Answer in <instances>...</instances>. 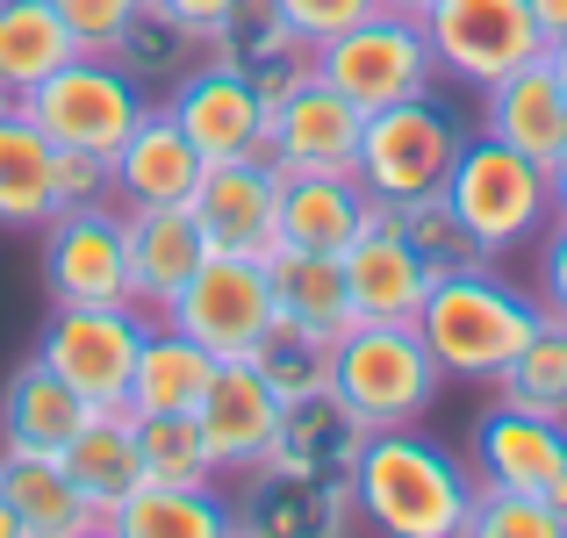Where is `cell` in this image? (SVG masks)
Returning <instances> with one entry per match:
<instances>
[{"mask_svg":"<svg viewBox=\"0 0 567 538\" xmlns=\"http://www.w3.org/2000/svg\"><path fill=\"white\" fill-rule=\"evenodd\" d=\"M352 503L360 525L388 538H460L474 503V467L445 445L410 431H367L352 459Z\"/></svg>","mask_w":567,"mask_h":538,"instance_id":"obj_1","label":"cell"},{"mask_svg":"<svg viewBox=\"0 0 567 538\" xmlns=\"http://www.w3.org/2000/svg\"><path fill=\"white\" fill-rule=\"evenodd\" d=\"M539 317H546L539 294L511 288V280L482 259V266L431 273L424 309H416V338L439 359V373H453V381H496Z\"/></svg>","mask_w":567,"mask_h":538,"instance_id":"obj_2","label":"cell"},{"mask_svg":"<svg viewBox=\"0 0 567 538\" xmlns=\"http://www.w3.org/2000/svg\"><path fill=\"white\" fill-rule=\"evenodd\" d=\"M445 201H453V216L467 223V237L488 251V259L539 245V230L554 223L546 166H539V158H525L517 144L488 137V130L460 144L453 173H445Z\"/></svg>","mask_w":567,"mask_h":538,"instance_id":"obj_3","label":"cell"},{"mask_svg":"<svg viewBox=\"0 0 567 538\" xmlns=\"http://www.w3.org/2000/svg\"><path fill=\"white\" fill-rule=\"evenodd\" d=\"M445 373L439 359L424 352L416 323H352L338 338V373H331V395L352 410L360 431H410L431 416Z\"/></svg>","mask_w":567,"mask_h":538,"instance_id":"obj_4","label":"cell"},{"mask_svg":"<svg viewBox=\"0 0 567 538\" xmlns=\"http://www.w3.org/2000/svg\"><path fill=\"white\" fill-rule=\"evenodd\" d=\"M317 80H331L346 101H360L367 115L416 101L439 86V51L424 37V14L402 8H374L367 22H352L346 37L317 43Z\"/></svg>","mask_w":567,"mask_h":538,"instance_id":"obj_5","label":"cell"},{"mask_svg":"<svg viewBox=\"0 0 567 538\" xmlns=\"http://www.w3.org/2000/svg\"><path fill=\"white\" fill-rule=\"evenodd\" d=\"M460 144H467V130L453 123V108H439V94H416V101H395V108L367 115L352 173L388 208V201H410V194H439Z\"/></svg>","mask_w":567,"mask_h":538,"instance_id":"obj_6","label":"cell"},{"mask_svg":"<svg viewBox=\"0 0 567 538\" xmlns=\"http://www.w3.org/2000/svg\"><path fill=\"white\" fill-rule=\"evenodd\" d=\"M144 108H152V101H144V86L130 80L109 51L65 58V65H58L43 86H29V94H22V115L51 144H86V152H101V158H115V144L137 130Z\"/></svg>","mask_w":567,"mask_h":538,"instance_id":"obj_7","label":"cell"},{"mask_svg":"<svg viewBox=\"0 0 567 538\" xmlns=\"http://www.w3.org/2000/svg\"><path fill=\"white\" fill-rule=\"evenodd\" d=\"M144 331H152V317L137 302H51L37 359L65 373L94 410H123Z\"/></svg>","mask_w":567,"mask_h":538,"instance_id":"obj_8","label":"cell"},{"mask_svg":"<svg viewBox=\"0 0 567 538\" xmlns=\"http://www.w3.org/2000/svg\"><path fill=\"white\" fill-rule=\"evenodd\" d=\"M424 37L439 51V72L460 86H496L503 72L532 65L546 51L532 0H431Z\"/></svg>","mask_w":567,"mask_h":538,"instance_id":"obj_9","label":"cell"},{"mask_svg":"<svg viewBox=\"0 0 567 538\" xmlns=\"http://www.w3.org/2000/svg\"><path fill=\"white\" fill-rule=\"evenodd\" d=\"M173 331H187L194 345H208L216 359H251L259 331L274 323V280H266V259H237V251H208L194 266V280L166 302Z\"/></svg>","mask_w":567,"mask_h":538,"instance_id":"obj_10","label":"cell"},{"mask_svg":"<svg viewBox=\"0 0 567 538\" xmlns=\"http://www.w3.org/2000/svg\"><path fill=\"white\" fill-rule=\"evenodd\" d=\"M166 115L187 130V144L216 166V158H266V137H274V101L245 80L223 58H194L181 80L166 86Z\"/></svg>","mask_w":567,"mask_h":538,"instance_id":"obj_11","label":"cell"},{"mask_svg":"<svg viewBox=\"0 0 567 538\" xmlns=\"http://www.w3.org/2000/svg\"><path fill=\"white\" fill-rule=\"evenodd\" d=\"M43 288H51V302H130L123 208L115 201L58 208L43 223Z\"/></svg>","mask_w":567,"mask_h":538,"instance_id":"obj_12","label":"cell"},{"mask_svg":"<svg viewBox=\"0 0 567 538\" xmlns=\"http://www.w3.org/2000/svg\"><path fill=\"white\" fill-rule=\"evenodd\" d=\"M280 173L274 158H216L194 187V223H202L208 251H237V259H274L280 245Z\"/></svg>","mask_w":567,"mask_h":538,"instance_id":"obj_13","label":"cell"},{"mask_svg":"<svg viewBox=\"0 0 567 538\" xmlns=\"http://www.w3.org/2000/svg\"><path fill=\"white\" fill-rule=\"evenodd\" d=\"M280 410H288V402L274 395V381H266L251 359H223L208 395H202V410H194L216 474H237V482H245L251 467H266V459H274V438H280Z\"/></svg>","mask_w":567,"mask_h":538,"instance_id":"obj_14","label":"cell"},{"mask_svg":"<svg viewBox=\"0 0 567 538\" xmlns=\"http://www.w3.org/2000/svg\"><path fill=\"white\" fill-rule=\"evenodd\" d=\"M360 130H367L360 101H346L331 80L309 72L295 94L274 101L266 158H274L280 173H352V158H360Z\"/></svg>","mask_w":567,"mask_h":538,"instance_id":"obj_15","label":"cell"},{"mask_svg":"<svg viewBox=\"0 0 567 538\" xmlns=\"http://www.w3.org/2000/svg\"><path fill=\"white\" fill-rule=\"evenodd\" d=\"M467 467H474V482L546 496L567 474V416H539V410H517V402H496V410L474 416Z\"/></svg>","mask_w":567,"mask_h":538,"instance_id":"obj_16","label":"cell"},{"mask_svg":"<svg viewBox=\"0 0 567 538\" xmlns=\"http://www.w3.org/2000/svg\"><path fill=\"white\" fill-rule=\"evenodd\" d=\"M346 294H352V323H416L424 309V288H431V266L410 251V237L395 230V216L374 201L367 230L352 237L346 251Z\"/></svg>","mask_w":567,"mask_h":538,"instance_id":"obj_17","label":"cell"},{"mask_svg":"<svg viewBox=\"0 0 567 538\" xmlns=\"http://www.w3.org/2000/svg\"><path fill=\"white\" fill-rule=\"evenodd\" d=\"M123 251H130V302L144 317H166V302L208 259V237L187 201H144V208H123Z\"/></svg>","mask_w":567,"mask_h":538,"instance_id":"obj_18","label":"cell"},{"mask_svg":"<svg viewBox=\"0 0 567 538\" xmlns=\"http://www.w3.org/2000/svg\"><path fill=\"white\" fill-rule=\"evenodd\" d=\"M202 51H208V58H223V65H237L266 101L295 94V86L317 72V43H309L302 29H295L288 14L274 8V0H237V8L223 14L216 29H208Z\"/></svg>","mask_w":567,"mask_h":538,"instance_id":"obj_19","label":"cell"},{"mask_svg":"<svg viewBox=\"0 0 567 538\" xmlns=\"http://www.w3.org/2000/svg\"><path fill=\"white\" fill-rule=\"evenodd\" d=\"M352 525H360L352 482H302L288 467H251L245 503L230 510V531H259V538H323Z\"/></svg>","mask_w":567,"mask_h":538,"instance_id":"obj_20","label":"cell"},{"mask_svg":"<svg viewBox=\"0 0 567 538\" xmlns=\"http://www.w3.org/2000/svg\"><path fill=\"white\" fill-rule=\"evenodd\" d=\"M202 173H208V158L187 144V130L166 115V101H158V108H144L137 130L115 144V201H123V208H144V201H194Z\"/></svg>","mask_w":567,"mask_h":538,"instance_id":"obj_21","label":"cell"},{"mask_svg":"<svg viewBox=\"0 0 567 538\" xmlns=\"http://www.w3.org/2000/svg\"><path fill=\"white\" fill-rule=\"evenodd\" d=\"M482 130L503 144H517L525 158H554L560 137H567V86L554 80V65H546V51L532 58V65L503 72L496 86H482Z\"/></svg>","mask_w":567,"mask_h":538,"instance_id":"obj_22","label":"cell"},{"mask_svg":"<svg viewBox=\"0 0 567 538\" xmlns=\"http://www.w3.org/2000/svg\"><path fill=\"white\" fill-rule=\"evenodd\" d=\"M0 496H8L22 538H86V531H101L94 503L72 488V474H65L58 453H14V445H0Z\"/></svg>","mask_w":567,"mask_h":538,"instance_id":"obj_23","label":"cell"},{"mask_svg":"<svg viewBox=\"0 0 567 538\" xmlns=\"http://www.w3.org/2000/svg\"><path fill=\"white\" fill-rule=\"evenodd\" d=\"M58 459H65L72 488H80L86 503H94L101 531L115 525V503L130 496V488L144 482V453H137V416L130 410H94L80 431H72L65 445H58Z\"/></svg>","mask_w":567,"mask_h":538,"instance_id":"obj_24","label":"cell"},{"mask_svg":"<svg viewBox=\"0 0 567 538\" xmlns=\"http://www.w3.org/2000/svg\"><path fill=\"white\" fill-rule=\"evenodd\" d=\"M374 216V194L360 173H288L280 179V245L302 251H346Z\"/></svg>","mask_w":567,"mask_h":538,"instance_id":"obj_25","label":"cell"},{"mask_svg":"<svg viewBox=\"0 0 567 538\" xmlns=\"http://www.w3.org/2000/svg\"><path fill=\"white\" fill-rule=\"evenodd\" d=\"M223 359L208 345H194L187 331H173V323H152L137 345V373H130V416H194L208 395V381H216Z\"/></svg>","mask_w":567,"mask_h":538,"instance_id":"obj_26","label":"cell"},{"mask_svg":"<svg viewBox=\"0 0 567 538\" xmlns=\"http://www.w3.org/2000/svg\"><path fill=\"white\" fill-rule=\"evenodd\" d=\"M58 216V144L0 101V230H43Z\"/></svg>","mask_w":567,"mask_h":538,"instance_id":"obj_27","label":"cell"},{"mask_svg":"<svg viewBox=\"0 0 567 538\" xmlns=\"http://www.w3.org/2000/svg\"><path fill=\"white\" fill-rule=\"evenodd\" d=\"M86 416H94V402L58 366H43V359H29V366L0 387V445H14V453H58Z\"/></svg>","mask_w":567,"mask_h":538,"instance_id":"obj_28","label":"cell"},{"mask_svg":"<svg viewBox=\"0 0 567 538\" xmlns=\"http://www.w3.org/2000/svg\"><path fill=\"white\" fill-rule=\"evenodd\" d=\"M367 431L352 424V410L338 395H302L280 410V438L266 467H288L302 482H352V459H360Z\"/></svg>","mask_w":567,"mask_h":538,"instance_id":"obj_29","label":"cell"},{"mask_svg":"<svg viewBox=\"0 0 567 538\" xmlns=\"http://www.w3.org/2000/svg\"><path fill=\"white\" fill-rule=\"evenodd\" d=\"M65 58H80V37L51 0H0V101H22Z\"/></svg>","mask_w":567,"mask_h":538,"instance_id":"obj_30","label":"cell"},{"mask_svg":"<svg viewBox=\"0 0 567 538\" xmlns=\"http://www.w3.org/2000/svg\"><path fill=\"white\" fill-rule=\"evenodd\" d=\"M115 538H216L230 531V503L208 482H152L144 474L123 503H115Z\"/></svg>","mask_w":567,"mask_h":538,"instance_id":"obj_31","label":"cell"},{"mask_svg":"<svg viewBox=\"0 0 567 538\" xmlns=\"http://www.w3.org/2000/svg\"><path fill=\"white\" fill-rule=\"evenodd\" d=\"M274 280V309L280 317H302L317 331H352V294H346V259L338 251H302V245H274L266 259Z\"/></svg>","mask_w":567,"mask_h":538,"instance_id":"obj_32","label":"cell"},{"mask_svg":"<svg viewBox=\"0 0 567 538\" xmlns=\"http://www.w3.org/2000/svg\"><path fill=\"white\" fill-rule=\"evenodd\" d=\"M251 366L274 381L280 402H302V395H331V373H338V331H317L302 317H280L259 331L251 345Z\"/></svg>","mask_w":567,"mask_h":538,"instance_id":"obj_33","label":"cell"},{"mask_svg":"<svg viewBox=\"0 0 567 538\" xmlns=\"http://www.w3.org/2000/svg\"><path fill=\"white\" fill-rule=\"evenodd\" d=\"M503 402H517V410H539V416H567V317L546 309L539 323H532V338L517 345V359L496 373Z\"/></svg>","mask_w":567,"mask_h":538,"instance_id":"obj_34","label":"cell"},{"mask_svg":"<svg viewBox=\"0 0 567 538\" xmlns=\"http://www.w3.org/2000/svg\"><path fill=\"white\" fill-rule=\"evenodd\" d=\"M388 216H395V230L410 237V251L431 266V273H453V266H482L488 251L467 237V223L453 216V201L439 194H410V201H388Z\"/></svg>","mask_w":567,"mask_h":538,"instance_id":"obj_35","label":"cell"},{"mask_svg":"<svg viewBox=\"0 0 567 538\" xmlns=\"http://www.w3.org/2000/svg\"><path fill=\"white\" fill-rule=\"evenodd\" d=\"M194 51H202V37H194V29H181L173 14H158V8H144L137 22L123 29V43H115L109 58H115V65H123L137 86H152V80L173 86V80L194 65Z\"/></svg>","mask_w":567,"mask_h":538,"instance_id":"obj_36","label":"cell"},{"mask_svg":"<svg viewBox=\"0 0 567 538\" xmlns=\"http://www.w3.org/2000/svg\"><path fill=\"white\" fill-rule=\"evenodd\" d=\"M467 531L474 538H567L560 510L546 496H532V488H496V482H474Z\"/></svg>","mask_w":567,"mask_h":538,"instance_id":"obj_37","label":"cell"},{"mask_svg":"<svg viewBox=\"0 0 567 538\" xmlns=\"http://www.w3.org/2000/svg\"><path fill=\"white\" fill-rule=\"evenodd\" d=\"M137 453L152 482H216V459L194 416H137Z\"/></svg>","mask_w":567,"mask_h":538,"instance_id":"obj_38","label":"cell"},{"mask_svg":"<svg viewBox=\"0 0 567 538\" xmlns=\"http://www.w3.org/2000/svg\"><path fill=\"white\" fill-rule=\"evenodd\" d=\"M58 14H65V29L80 37V51H115L123 43V29L137 22L152 0H51Z\"/></svg>","mask_w":567,"mask_h":538,"instance_id":"obj_39","label":"cell"},{"mask_svg":"<svg viewBox=\"0 0 567 538\" xmlns=\"http://www.w3.org/2000/svg\"><path fill=\"white\" fill-rule=\"evenodd\" d=\"M115 201V158L86 152V144H58V208Z\"/></svg>","mask_w":567,"mask_h":538,"instance_id":"obj_40","label":"cell"},{"mask_svg":"<svg viewBox=\"0 0 567 538\" xmlns=\"http://www.w3.org/2000/svg\"><path fill=\"white\" fill-rule=\"evenodd\" d=\"M274 8L288 14V22L302 29L309 43H331V37H346L352 22H367L381 0H274Z\"/></svg>","mask_w":567,"mask_h":538,"instance_id":"obj_41","label":"cell"},{"mask_svg":"<svg viewBox=\"0 0 567 538\" xmlns=\"http://www.w3.org/2000/svg\"><path fill=\"white\" fill-rule=\"evenodd\" d=\"M539 309L567 317V216L539 230Z\"/></svg>","mask_w":567,"mask_h":538,"instance_id":"obj_42","label":"cell"},{"mask_svg":"<svg viewBox=\"0 0 567 538\" xmlns=\"http://www.w3.org/2000/svg\"><path fill=\"white\" fill-rule=\"evenodd\" d=\"M152 8H158V14H173V22H181V29H194V37L208 43V29H216L223 14L237 8V0H152Z\"/></svg>","mask_w":567,"mask_h":538,"instance_id":"obj_43","label":"cell"},{"mask_svg":"<svg viewBox=\"0 0 567 538\" xmlns=\"http://www.w3.org/2000/svg\"><path fill=\"white\" fill-rule=\"evenodd\" d=\"M546 187H554V216H567V137H560V152L546 158Z\"/></svg>","mask_w":567,"mask_h":538,"instance_id":"obj_44","label":"cell"},{"mask_svg":"<svg viewBox=\"0 0 567 538\" xmlns=\"http://www.w3.org/2000/svg\"><path fill=\"white\" fill-rule=\"evenodd\" d=\"M532 14H539L546 37H560V29H567V0H532Z\"/></svg>","mask_w":567,"mask_h":538,"instance_id":"obj_45","label":"cell"},{"mask_svg":"<svg viewBox=\"0 0 567 538\" xmlns=\"http://www.w3.org/2000/svg\"><path fill=\"white\" fill-rule=\"evenodd\" d=\"M546 65H554V80L567 86V29H560V37H546Z\"/></svg>","mask_w":567,"mask_h":538,"instance_id":"obj_46","label":"cell"},{"mask_svg":"<svg viewBox=\"0 0 567 538\" xmlns=\"http://www.w3.org/2000/svg\"><path fill=\"white\" fill-rule=\"evenodd\" d=\"M0 538H22V525H14V510H8V496H0Z\"/></svg>","mask_w":567,"mask_h":538,"instance_id":"obj_47","label":"cell"},{"mask_svg":"<svg viewBox=\"0 0 567 538\" xmlns=\"http://www.w3.org/2000/svg\"><path fill=\"white\" fill-rule=\"evenodd\" d=\"M381 8H402V14H424L431 0H381Z\"/></svg>","mask_w":567,"mask_h":538,"instance_id":"obj_48","label":"cell"}]
</instances>
